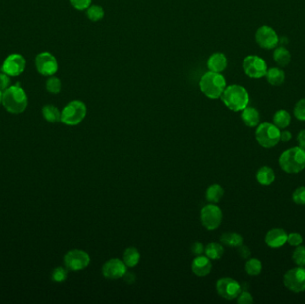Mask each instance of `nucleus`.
I'll list each match as a JSON object with an SVG mask.
<instances>
[{
  "instance_id": "2eb2a0df",
  "label": "nucleus",
  "mask_w": 305,
  "mask_h": 304,
  "mask_svg": "<svg viewBox=\"0 0 305 304\" xmlns=\"http://www.w3.org/2000/svg\"><path fill=\"white\" fill-rule=\"evenodd\" d=\"M127 272V266L123 260L119 259H111L107 260L102 268L103 276L107 279H119L122 278L124 274Z\"/></svg>"
},
{
  "instance_id": "473e14b6",
  "label": "nucleus",
  "mask_w": 305,
  "mask_h": 304,
  "mask_svg": "<svg viewBox=\"0 0 305 304\" xmlns=\"http://www.w3.org/2000/svg\"><path fill=\"white\" fill-rule=\"evenodd\" d=\"M68 278V271L63 267H58L52 272V280L57 283L64 282Z\"/></svg>"
},
{
  "instance_id": "f704fd0d",
  "label": "nucleus",
  "mask_w": 305,
  "mask_h": 304,
  "mask_svg": "<svg viewBox=\"0 0 305 304\" xmlns=\"http://www.w3.org/2000/svg\"><path fill=\"white\" fill-rule=\"evenodd\" d=\"M293 201L299 205H305V187L301 186L295 190L293 194Z\"/></svg>"
},
{
  "instance_id": "37998d69",
  "label": "nucleus",
  "mask_w": 305,
  "mask_h": 304,
  "mask_svg": "<svg viewBox=\"0 0 305 304\" xmlns=\"http://www.w3.org/2000/svg\"><path fill=\"white\" fill-rule=\"evenodd\" d=\"M297 142L299 144V146L305 149V129L301 130L298 136H297Z\"/></svg>"
},
{
  "instance_id": "72a5a7b5",
  "label": "nucleus",
  "mask_w": 305,
  "mask_h": 304,
  "mask_svg": "<svg viewBox=\"0 0 305 304\" xmlns=\"http://www.w3.org/2000/svg\"><path fill=\"white\" fill-rule=\"evenodd\" d=\"M294 115L299 121H305V98L297 102L294 108Z\"/></svg>"
},
{
  "instance_id": "c9c22d12",
  "label": "nucleus",
  "mask_w": 305,
  "mask_h": 304,
  "mask_svg": "<svg viewBox=\"0 0 305 304\" xmlns=\"http://www.w3.org/2000/svg\"><path fill=\"white\" fill-rule=\"evenodd\" d=\"M92 0H70L73 8L79 11H84L91 5Z\"/></svg>"
},
{
  "instance_id": "a878e982",
  "label": "nucleus",
  "mask_w": 305,
  "mask_h": 304,
  "mask_svg": "<svg viewBox=\"0 0 305 304\" xmlns=\"http://www.w3.org/2000/svg\"><path fill=\"white\" fill-rule=\"evenodd\" d=\"M42 115L44 119L50 123H56L61 122V112L58 107L53 105H47L42 108Z\"/></svg>"
},
{
  "instance_id": "c03bdc74",
  "label": "nucleus",
  "mask_w": 305,
  "mask_h": 304,
  "mask_svg": "<svg viewBox=\"0 0 305 304\" xmlns=\"http://www.w3.org/2000/svg\"><path fill=\"white\" fill-rule=\"evenodd\" d=\"M292 138V135L289 131H283L280 133V140L283 142H288Z\"/></svg>"
},
{
  "instance_id": "c85d7f7f",
  "label": "nucleus",
  "mask_w": 305,
  "mask_h": 304,
  "mask_svg": "<svg viewBox=\"0 0 305 304\" xmlns=\"http://www.w3.org/2000/svg\"><path fill=\"white\" fill-rule=\"evenodd\" d=\"M244 269L246 271V273L252 277L258 276L261 273V269H262V264H261V260L258 259H250L246 261Z\"/></svg>"
},
{
  "instance_id": "dca6fc26",
  "label": "nucleus",
  "mask_w": 305,
  "mask_h": 304,
  "mask_svg": "<svg viewBox=\"0 0 305 304\" xmlns=\"http://www.w3.org/2000/svg\"><path fill=\"white\" fill-rule=\"evenodd\" d=\"M192 271L195 276L203 278L211 273L212 269V263L211 260L207 256L202 255L195 256V259L192 262Z\"/></svg>"
},
{
  "instance_id": "ea45409f",
  "label": "nucleus",
  "mask_w": 305,
  "mask_h": 304,
  "mask_svg": "<svg viewBox=\"0 0 305 304\" xmlns=\"http://www.w3.org/2000/svg\"><path fill=\"white\" fill-rule=\"evenodd\" d=\"M205 247L201 242H195L191 246V251L195 256L202 255L204 253Z\"/></svg>"
},
{
  "instance_id": "4be33fe9",
  "label": "nucleus",
  "mask_w": 305,
  "mask_h": 304,
  "mask_svg": "<svg viewBox=\"0 0 305 304\" xmlns=\"http://www.w3.org/2000/svg\"><path fill=\"white\" fill-rule=\"evenodd\" d=\"M265 76L268 82L274 87H279L280 85H282L286 78L285 72L277 67L269 69L266 72Z\"/></svg>"
},
{
  "instance_id": "cd10ccee",
  "label": "nucleus",
  "mask_w": 305,
  "mask_h": 304,
  "mask_svg": "<svg viewBox=\"0 0 305 304\" xmlns=\"http://www.w3.org/2000/svg\"><path fill=\"white\" fill-rule=\"evenodd\" d=\"M273 122L279 128H288L291 122V115L288 111H277L273 116Z\"/></svg>"
},
{
  "instance_id": "b1692460",
  "label": "nucleus",
  "mask_w": 305,
  "mask_h": 304,
  "mask_svg": "<svg viewBox=\"0 0 305 304\" xmlns=\"http://www.w3.org/2000/svg\"><path fill=\"white\" fill-rule=\"evenodd\" d=\"M256 179L261 185H271L275 181L274 172L271 168L263 166L257 172Z\"/></svg>"
},
{
  "instance_id": "1a4fd4ad",
  "label": "nucleus",
  "mask_w": 305,
  "mask_h": 304,
  "mask_svg": "<svg viewBox=\"0 0 305 304\" xmlns=\"http://www.w3.org/2000/svg\"><path fill=\"white\" fill-rule=\"evenodd\" d=\"M283 282L288 290L294 293L305 291V269L304 267H297L289 269L284 275Z\"/></svg>"
},
{
  "instance_id": "9d476101",
  "label": "nucleus",
  "mask_w": 305,
  "mask_h": 304,
  "mask_svg": "<svg viewBox=\"0 0 305 304\" xmlns=\"http://www.w3.org/2000/svg\"><path fill=\"white\" fill-rule=\"evenodd\" d=\"M90 263L89 253L82 250L74 249L68 251L64 256V264L66 269L71 271H80L86 269Z\"/></svg>"
},
{
  "instance_id": "4468645a",
  "label": "nucleus",
  "mask_w": 305,
  "mask_h": 304,
  "mask_svg": "<svg viewBox=\"0 0 305 304\" xmlns=\"http://www.w3.org/2000/svg\"><path fill=\"white\" fill-rule=\"evenodd\" d=\"M257 44L265 49H275L279 44V36L270 26L263 25L257 30L255 33Z\"/></svg>"
},
{
  "instance_id": "a19ab883",
  "label": "nucleus",
  "mask_w": 305,
  "mask_h": 304,
  "mask_svg": "<svg viewBox=\"0 0 305 304\" xmlns=\"http://www.w3.org/2000/svg\"><path fill=\"white\" fill-rule=\"evenodd\" d=\"M238 252H239V255L240 256L242 259H244V260H246V259H248V258L251 256V251H250V249H249L247 246L243 245V244L239 247Z\"/></svg>"
},
{
  "instance_id": "e433bc0d",
  "label": "nucleus",
  "mask_w": 305,
  "mask_h": 304,
  "mask_svg": "<svg viewBox=\"0 0 305 304\" xmlns=\"http://www.w3.org/2000/svg\"><path fill=\"white\" fill-rule=\"evenodd\" d=\"M237 299H238V303L239 304H252L253 303V297L246 290H242L240 292V294L237 297Z\"/></svg>"
},
{
  "instance_id": "0eeeda50",
  "label": "nucleus",
  "mask_w": 305,
  "mask_h": 304,
  "mask_svg": "<svg viewBox=\"0 0 305 304\" xmlns=\"http://www.w3.org/2000/svg\"><path fill=\"white\" fill-rule=\"evenodd\" d=\"M223 214L221 208L215 203H208L203 206L200 213V219L203 227L208 230H215L222 222Z\"/></svg>"
},
{
  "instance_id": "39448f33",
  "label": "nucleus",
  "mask_w": 305,
  "mask_h": 304,
  "mask_svg": "<svg viewBox=\"0 0 305 304\" xmlns=\"http://www.w3.org/2000/svg\"><path fill=\"white\" fill-rule=\"evenodd\" d=\"M87 106L80 100H73L61 112V122L68 126H76L85 119Z\"/></svg>"
},
{
  "instance_id": "423d86ee",
  "label": "nucleus",
  "mask_w": 305,
  "mask_h": 304,
  "mask_svg": "<svg viewBox=\"0 0 305 304\" xmlns=\"http://www.w3.org/2000/svg\"><path fill=\"white\" fill-rule=\"evenodd\" d=\"M280 130L275 124L264 122L258 126L255 132L256 140L262 147L271 148L280 141Z\"/></svg>"
},
{
  "instance_id": "6e6552de",
  "label": "nucleus",
  "mask_w": 305,
  "mask_h": 304,
  "mask_svg": "<svg viewBox=\"0 0 305 304\" xmlns=\"http://www.w3.org/2000/svg\"><path fill=\"white\" fill-rule=\"evenodd\" d=\"M243 70L244 73L252 79H261L268 71L267 63L258 56H248L244 59Z\"/></svg>"
},
{
  "instance_id": "7c9ffc66",
  "label": "nucleus",
  "mask_w": 305,
  "mask_h": 304,
  "mask_svg": "<svg viewBox=\"0 0 305 304\" xmlns=\"http://www.w3.org/2000/svg\"><path fill=\"white\" fill-rule=\"evenodd\" d=\"M46 88L51 94H58L62 89V82L57 77L50 76L46 82Z\"/></svg>"
},
{
  "instance_id": "f8f14e48",
  "label": "nucleus",
  "mask_w": 305,
  "mask_h": 304,
  "mask_svg": "<svg viewBox=\"0 0 305 304\" xmlns=\"http://www.w3.org/2000/svg\"><path fill=\"white\" fill-rule=\"evenodd\" d=\"M217 293L226 300H234L242 291L241 285L231 278H220L216 283Z\"/></svg>"
},
{
  "instance_id": "4c0bfd02",
  "label": "nucleus",
  "mask_w": 305,
  "mask_h": 304,
  "mask_svg": "<svg viewBox=\"0 0 305 304\" xmlns=\"http://www.w3.org/2000/svg\"><path fill=\"white\" fill-rule=\"evenodd\" d=\"M287 242L292 246H299L303 243V238L300 234L294 232V233L288 235Z\"/></svg>"
},
{
  "instance_id": "c756f323",
  "label": "nucleus",
  "mask_w": 305,
  "mask_h": 304,
  "mask_svg": "<svg viewBox=\"0 0 305 304\" xmlns=\"http://www.w3.org/2000/svg\"><path fill=\"white\" fill-rule=\"evenodd\" d=\"M105 16V11L100 5H90L87 9V17L91 22H98Z\"/></svg>"
},
{
  "instance_id": "9b49d317",
  "label": "nucleus",
  "mask_w": 305,
  "mask_h": 304,
  "mask_svg": "<svg viewBox=\"0 0 305 304\" xmlns=\"http://www.w3.org/2000/svg\"><path fill=\"white\" fill-rule=\"evenodd\" d=\"M35 66L40 74L47 77L53 76L58 70V61L49 52H42L36 57Z\"/></svg>"
},
{
  "instance_id": "a18cd8bd",
  "label": "nucleus",
  "mask_w": 305,
  "mask_h": 304,
  "mask_svg": "<svg viewBox=\"0 0 305 304\" xmlns=\"http://www.w3.org/2000/svg\"><path fill=\"white\" fill-rule=\"evenodd\" d=\"M2 100H3V91L0 90V104L2 103Z\"/></svg>"
},
{
  "instance_id": "79ce46f5",
  "label": "nucleus",
  "mask_w": 305,
  "mask_h": 304,
  "mask_svg": "<svg viewBox=\"0 0 305 304\" xmlns=\"http://www.w3.org/2000/svg\"><path fill=\"white\" fill-rule=\"evenodd\" d=\"M122 278H123L124 281L127 283V284H133V283L136 281V276L132 272H128L127 271L126 273L124 274Z\"/></svg>"
},
{
  "instance_id": "6ab92c4d",
  "label": "nucleus",
  "mask_w": 305,
  "mask_h": 304,
  "mask_svg": "<svg viewBox=\"0 0 305 304\" xmlns=\"http://www.w3.org/2000/svg\"><path fill=\"white\" fill-rule=\"evenodd\" d=\"M241 119L250 128H254L259 125L260 122V114L255 108L253 107H245L242 110Z\"/></svg>"
},
{
  "instance_id": "f3484780",
  "label": "nucleus",
  "mask_w": 305,
  "mask_h": 304,
  "mask_svg": "<svg viewBox=\"0 0 305 304\" xmlns=\"http://www.w3.org/2000/svg\"><path fill=\"white\" fill-rule=\"evenodd\" d=\"M288 234L282 229H272L266 234L265 242L270 248H279L287 243Z\"/></svg>"
},
{
  "instance_id": "58836bf2",
  "label": "nucleus",
  "mask_w": 305,
  "mask_h": 304,
  "mask_svg": "<svg viewBox=\"0 0 305 304\" xmlns=\"http://www.w3.org/2000/svg\"><path fill=\"white\" fill-rule=\"evenodd\" d=\"M10 84H11L10 76L1 71L0 72V90L4 92L5 89H7L10 87Z\"/></svg>"
},
{
  "instance_id": "ddd939ff",
  "label": "nucleus",
  "mask_w": 305,
  "mask_h": 304,
  "mask_svg": "<svg viewBox=\"0 0 305 304\" xmlns=\"http://www.w3.org/2000/svg\"><path fill=\"white\" fill-rule=\"evenodd\" d=\"M25 67L26 61L22 55L12 54L5 58L2 65V71L10 77H17L24 71Z\"/></svg>"
},
{
  "instance_id": "a211bd4d",
  "label": "nucleus",
  "mask_w": 305,
  "mask_h": 304,
  "mask_svg": "<svg viewBox=\"0 0 305 304\" xmlns=\"http://www.w3.org/2000/svg\"><path fill=\"white\" fill-rule=\"evenodd\" d=\"M228 66V60L225 55L222 53H214L209 58L207 67L209 71L221 73Z\"/></svg>"
},
{
  "instance_id": "20e7f679",
  "label": "nucleus",
  "mask_w": 305,
  "mask_h": 304,
  "mask_svg": "<svg viewBox=\"0 0 305 304\" xmlns=\"http://www.w3.org/2000/svg\"><path fill=\"white\" fill-rule=\"evenodd\" d=\"M279 165L287 173H298L305 168V149L296 146L283 152L279 157Z\"/></svg>"
},
{
  "instance_id": "f257e3e1",
  "label": "nucleus",
  "mask_w": 305,
  "mask_h": 304,
  "mask_svg": "<svg viewBox=\"0 0 305 304\" xmlns=\"http://www.w3.org/2000/svg\"><path fill=\"white\" fill-rule=\"evenodd\" d=\"M2 104L11 114L23 113L28 106V97L23 88L19 85L10 86L3 92Z\"/></svg>"
},
{
  "instance_id": "412c9836",
  "label": "nucleus",
  "mask_w": 305,
  "mask_h": 304,
  "mask_svg": "<svg viewBox=\"0 0 305 304\" xmlns=\"http://www.w3.org/2000/svg\"><path fill=\"white\" fill-rule=\"evenodd\" d=\"M122 260L127 268H134L139 263L140 252L135 247H128L124 251Z\"/></svg>"
},
{
  "instance_id": "f03ea898",
  "label": "nucleus",
  "mask_w": 305,
  "mask_h": 304,
  "mask_svg": "<svg viewBox=\"0 0 305 304\" xmlns=\"http://www.w3.org/2000/svg\"><path fill=\"white\" fill-rule=\"evenodd\" d=\"M221 100L230 110L234 112L242 111L249 104V94L245 88L240 85H230L226 87L221 95Z\"/></svg>"
},
{
  "instance_id": "bb28decb",
  "label": "nucleus",
  "mask_w": 305,
  "mask_h": 304,
  "mask_svg": "<svg viewBox=\"0 0 305 304\" xmlns=\"http://www.w3.org/2000/svg\"><path fill=\"white\" fill-rule=\"evenodd\" d=\"M273 58L277 64L279 66H288L291 61V54L289 53L288 49L283 47H279L275 49L273 53Z\"/></svg>"
},
{
  "instance_id": "aec40b11",
  "label": "nucleus",
  "mask_w": 305,
  "mask_h": 304,
  "mask_svg": "<svg viewBox=\"0 0 305 304\" xmlns=\"http://www.w3.org/2000/svg\"><path fill=\"white\" fill-rule=\"evenodd\" d=\"M220 240L223 245L232 248H239L243 244L242 236L236 232H225L221 235Z\"/></svg>"
},
{
  "instance_id": "393cba45",
  "label": "nucleus",
  "mask_w": 305,
  "mask_h": 304,
  "mask_svg": "<svg viewBox=\"0 0 305 304\" xmlns=\"http://www.w3.org/2000/svg\"><path fill=\"white\" fill-rule=\"evenodd\" d=\"M224 195V189L218 184L210 185L206 190L205 198L210 203H218Z\"/></svg>"
},
{
  "instance_id": "2f4dec72",
  "label": "nucleus",
  "mask_w": 305,
  "mask_h": 304,
  "mask_svg": "<svg viewBox=\"0 0 305 304\" xmlns=\"http://www.w3.org/2000/svg\"><path fill=\"white\" fill-rule=\"evenodd\" d=\"M292 259L299 267L305 266V247L300 245L297 246L293 252Z\"/></svg>"
},
{
  "instance_id": "5701e85b",
  "label": "nucleus",
  "mask_w": 305,
  "mask_h": 304,
  "mask_svg": "<svg viewBox=\"0 0 305 304\" xmlns=\"http://www.w3.org/2000/svg\"><path fill=\"white\" fill-rule=\"evenodd\" d=\"M204 253L211 260H220L224 254V247L220 243H210L205 247Z\"/></svg>"
},
{
  "instance_id": "7ed1b4c3",
  "label": "nucleus",
  "mask_w": 305,
  "mask_h": 304,
  "mask_svg": "<svg viewBox=\"0 0 305 304\" xmlns=\"http://www.w3.org/2000/svg\"><path fill=\"white\" fill-rule=\"evenodd\" d=\"M199 87L204 96L210 99H218L224 92L227 83L221 73L208 71L200 79Z\"/></svg>"
}]
</instances>
